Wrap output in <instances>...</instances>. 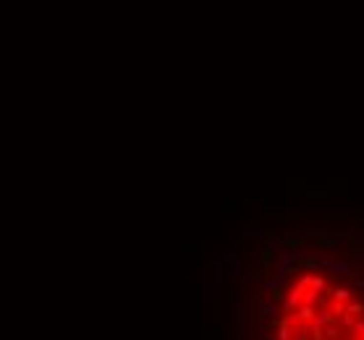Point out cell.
<instances>
[{"label":"cell","instance_id":"cell-1","mask_svg":"<svg viewBox=\"0 0 364 340\" xmlns=\"http://www.w3.org/2000/svg\"><path fill=\"white\" fill-rule=\"evenodd\" d=\"M304 288H307V285L296 280L291 291H286V298H283V311H286V314H288V311H296V309L301 306V301H304Z\"/></svg>","mask_w":364,"mask_h":340},{"label":"cell","instance_id":"cell-2","mask_svg":"<svg viewBox=\"0 0 364 340\" xmlns=\"http://www.w3.org/2000/svg\"><path fill=\"white\" fill-rule=\"evenodd\" d=\"M278 311H280V304H278V301H272V298H270V301H262V298L257 301V314H260V322H262V319H272Z\"/></svg>","mask_w":364,"mask_h":340},{"label":"cell","instance_id":"cell-3","mask_svg":"<svg viewBox=\"0 0 364 340\" xmlns=\"http://www.w3.org/2000/svg\"><path fill=\"white\" fill-rule=\"evenodd\" d=\"M333 322H338V317L333 314V309H328V306H317V314H314L312 325H317V327H328V325H333Z\"/></svg>","mask_w":364,"mask_h":340},{"label":"cell","instance_id":"cell-4","mask_svg":"<svg viewBox=\"0 0 364 340\" xmlns=\"http://www.w3.org/2000/svg\"><path fill=\"white\" fill-rule=\"evenodd\" d=\"M296 314V319L304 322V325H312V319H314V314H317V306H309V304H301L299 309L294 311Z\"/></svg>","mask_w":364,"mask_h":340},{"label":"cell","instance_id":"cell-5","mask_svg":"<svg viewBox=\"0 0 364 340\" xmlns=\"http://www.w3.org/2000/svg\"><path fill=\"white\" fill-rule=\"evenodd\" d=\"M275 340H294V327H288V325H280V327H275Z\"/></svg>","mask_w":364,"mask_h":340},{"label":"cell","instance_id":"cell-6","mask_svg":"<svg viewBox=\"0 0 364 340\" xmlns=\"http://www.w3.org/2000/svg\"><path fill=\"white\" fill-rule=\"evenodd\" d=\"M325 338L328 340H338V338H341V327H338V322H333V325L325 327Z\"/></svg>","mask_w":364,"mask_h":340},{"label":"cell","instance_id":"cell-7","mask_svg":"<svg viewBox=\"0 0 364 340\" xmlns=\"http://www.w3.org/2000/svg\"><path fill=\"white\" fill-rule=\"evenodd\" d=\"M272 251H275L272 246H265V248H262V267H265V270L272 264Z\"/></svg>","mask_w":364,"mask_h":340},{"label":"cell","instance_id":"cell-8","mask_svg":"<svg viewBox=\"0 0 364 340\" xmlns=\"http://www.w3.org/2000/svg\"><path fill=\"white\" fill-rule=\"evenodd\" d=\"M283 246L286 248H301L304 246V238H283Z\"/></svg>","mask_w":364,"mask_h":340},{"label":"cell","instance_id":"cell-9","mask_svg":"<svg viewBox=\"0 0 364 340\" xmlns=\"http://www.w3.org/2000/svg\"><path fill=\"white\" fill-rule=\"evenodd\" d=\"M309 327H312V333H309L312 340H328L325 338V327H317V325H309Z\"/></svg>","mask_w":364,"mask_h":340},{"label":"cell","instance_id":"cell-10","mask_svg":"<svg viewBox=\"0 0 364 340\" xmlns=\"http://www.w3.org/2000/svg\"><path fill=\"white\" fill-rule=\"evenodd\" d=\"M317 244L325 246V248H335V246H338V241H333V238H325V236H317Z\"/></svg>","mask_w":364,"mask_h":340},{"label":"cell","instance_id":"cell-11","mask_svg":"<svg viewBox=\"0 0 364 340\" xmlns=\"http://www.w3.org/2000/svg\"><path fill=\"white\" fill-rule=\"evenodd\" d=\"M236 322H238V325L244 322V306H238V309H236Z\"/></svg>","mask_w":364,"mask_h":340},{"label":"cell","instance_id":"cell-12","mask_svg":"<svg viewBox=\"0 0 364 340\" xmlns=\"http://www.w3.org/2000/svg\"><path fill=\"white\" fill-rule=\"evenodd\" d=\"M343 340H364V338H357V335H351V333H349V338H343Z\"/></svg>","mask_w":364,"mask_h":340}]
</instances>
